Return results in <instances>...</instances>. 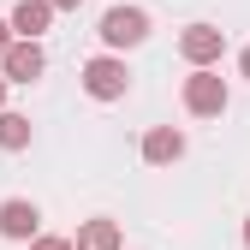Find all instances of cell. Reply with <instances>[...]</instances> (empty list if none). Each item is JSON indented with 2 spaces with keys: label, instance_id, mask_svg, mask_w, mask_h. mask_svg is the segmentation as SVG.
Instances as JSON below:
<instances>
[{
  "label": "cell",
  "instance_id": "obj_1",
  "mask_svg": "<svg viewBox=\"0 0 250 250\" xmlns=\"http://www.w3.org/2000/svg\"><path fill=\"white\" fill-rule=\"evenodd\" d=\"M83 89H89L96 102H119L125 89H131V72H125V60H119V54H96V60L83 66Z\"/></svg>",
  "mask_w": 250,
  "mask_h": 250
},
{
  "label": "cell",
  "instance_id": "obj_2",
  "mask_svg": "<svg viewBox=\"0 0 250 250\" xmlns=\"http://www.w3.org/2000/svg\"><path fill=\"white\" fill-rule=\"evenodd\" d=\"M227 102H232V89H227L221 72H191V78H185V107H191L197 119L227 113Z\"/></svg>",
  "mask_w": 250,
  "mask_h": 250
},
{
  "label": "cell",
  "instance_id": "obj_3",
  "mask_svg": "<svg viewBox=\"0 0 250 250\" xmlns=\"http://www.w3.org/2000/svg\"><path fill=\"white\" fill-rule=\"evenodd\" d=\"M149 36V12L143 6H107L102 12V42L107 48H137Z\"/></svg>",
  "mask_w": 250,
  "mask_h": 250
},
{
  "label": "cell",
  "instance_id": "obj_4",
  "mask_svg": "<svg viewBox=\"0 0 250 250\" xmlns=\"http://www.w3.org/2000/svg\"><path fill=\"white\" fill-rule=\"evenodd\" d=\"M179 54L191 60L197 72H214V60L227 54V30H214V24H191V30L179 36Z\"/></svg>",
  "mask_w": 250,
  "mask_h": 250
},
{
  "label": "cell",
  "instance_id": "obj_5",
  "mask_svg": "<svg viewBox=\"0 0 250 250\" xmlns=\"http://www.w3.org/2000/svg\"><path fill=\"white\" fill-rule=\"evenodd\" d=\"M0 238H18V244H36V238H42V208H36V203H24V197H12V203H0Z\"/></svg>",
  "mask_w": 250,
  "mask_h": 250
},
{
  "label": "cell",
  "instance_id": "obj_6",
  "mask_svg": "<svg viewBox=\"0 0 250 250\" xmlns=\"http://www.w3.org/2000/svg\"><path fill=\"white\" fill-rule=\"evenodd\" d=\"M0 72H6V83H36V78L48 72V54H42V42H12V54L0 60Z\"/></svg>",
  "mask_w": 250,
  "mask_h": 250
},
{
  "label": "cell",
  "instance_id": "obj_7",
  "mask_svg": "<svg viewBox=\"0 0 250 250\" xmlns=\"http://www.w3.org/2000/svg\"><path fill=\"white\" fill-rule=\"evenodd\" d=\"M179 155H185V131L179 125H155V131L143 137V161L149 167H173Z\"/></svg>",
  "mask_w": 250,
  "mask_h": 250
},
{
  "label": "cell",
  "instance_id": "obj_8",
  "mask_svg": "<svg viewBox=\"0 0 250 250\" xmlns=\"http://www.w3.org/2000/svg\"><path fill=\"white\" fill-rule=\"evenodd\" d=\"M48 18H54V6H48V0H18L6 24H12V36H18V42H42Z\"/></svg>",
  "mask_w": 250,
  "mask_h": 250
},
{
  "label": "cell",
  "instance_id": "obj_9",
  "mask_svg": "<svg viewBox=\"0 0 250 250\" xmlns=\"http://www.w3.org/2000/svg\"><path fill=\"white\" fill-rule=\"evenodd\" d=\"M72 244L78 250H119V221H107V214H102V221H83Z\"/></svg>",
  "mask_w": 250,
  "mask_h": 250
},
{
  "label": "cell",
  "instance_id": "obj_10",
  "mask_svg": "<svg viewBox=\"0 0 250 250\" xmlns=\"http://www.w3.org/2000/svg\"><path fill=\"white\" fill-rule=\"evenodd\" d=\"M0 149H30V119L24 113H0Z\"/></svg>",
  "mask_w": 250,
  "mask_h": 250
},
{
  "label": "cell",
  "instance_id": "obj_11",
  "mask_svg": "<svg viewBox=\"0 0 250 250\" xmlns=\"http://www.w3.org/2000/svg\"><path fill=\"white\" fill-rule=\"evenodd\" d=\"M30 250H78V244H72V238H48V232H42L36 244H30Z\"/></svg>",
  "mask_w": 250,
  "mask_h": 250
},
{
  "label": "cell",
  "instance_id": "obj_12",
  "mask_svg": "<svg viewBox=\"0 0 250 250\" xmlns=\"http://www.w3.org/2000/svg\"><path fill=\"white\" fill-rule=\"evenodd\" d=\"M12 42H18V36H12V24H0V60L12 54Z\"/></svg>",
  "mask_w": 250,
  "mask_h": 250
},
{
  "label": "cell",
  "instance_id": "obj_13",
  "mask_svg": "<svg viewBox=\"0 0 250 250\" xmlns=\"http://www.w3.org/2000/svg\"><path fill=\"white\" fill-rule=\"evenodd\" d=\"M48 6H54V12H78L83 0H48Z\"/></svg>",
  "mask_w": 250,
  "mask_h": 250
},
{
  "label": "cell",
  "instance_id": "obj_14",
  "mask_svg": "<svg viewBox=\"0 0 250 250\" xmlns=\"http://www.w3.org/2000/svg\"><path fill=\"white\" fill-rule=\"evenodd\" d=\"M238 72H244V78H250V48H244V54H238Z\"/></svg>",
  "mask_w": 250,
  "mask_h": 250
},
{
  "label": "cell",
  "instance_id": "obj_15",
  "mask_svg": "<svg viewBox=\"0 0 250 250\" xmlns=\"http://www.w3.org/2000/svg\"><path fill=\"white\" fill-rule=\"evenodd\" d=\"M0 113H6V72H0Z\"/></svg>",
  "mask_w": 250,
  "mask_h": 250
},
{
  "label": "cell",
  "instance_id": "obj_16",
  "mask_svg": "<svg viewBox=\"0 0 250 250\" xmlns=\"http://www.w3.org/2000/svg\"><path fill=\"white\" fill-rule=\"evenodd\" d=\"M244 250H250V214H244Z\"/></svg>",
  "mask_w": 250,
  "mask_h": 250
}]
</instances>
